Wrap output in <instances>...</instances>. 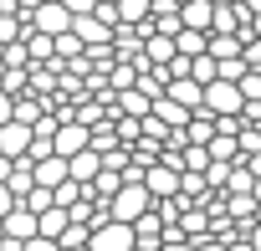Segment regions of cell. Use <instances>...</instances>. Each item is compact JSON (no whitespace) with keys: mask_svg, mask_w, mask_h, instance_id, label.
<instances>
[{"mask_svg":"<svg viewBox=\"0 0 261 251\" xmlns=\"http://www.w3.org/2000/svg\"><path fill=\"white\" fill-rule=\"evenodd\" d=\"M31 16H36V31H41V36H62V31H72V11L62 6V0H36Z\"/></svg>","mask_w":261,"mask_h":251,"instance_id":"3957f363","label":"cell"},{"mask_svg":"<svg viewBox=\"0 0 261 251\" xmlns=\"http://www.w3.org/2000/svg\"><path fill=\"white\" fill-rule=\"evenodd\" d=\"M251 200H256V205H261V180H256V185H251Z\"/></svg>","mask_w":261,"mask_h":251,"instance_id":"d6a6232c","label":"cell"},{"mask_svg":"<svg viewBox=\"0 0 261 251\" xmlns=\"http://www.w3.org/2000/svg\"><path fill=\"white\" fill-rule=\"evenodd\" d=\"M0 52H6V41H0Z\"/></svg>","mask_w":261,"mask_h":251,"instance_id":"d590c367","label":"cell"},{"mask_svg":"<svg viewBox=\"0 0 261 251\" xmlns=\"http://www.w3.org/2000/svg\"><path fill=\"white\" fill-rule=\"evenodd\" d=\"M67 225H72V215H67L62 205H46V210H36V236H51V241H57Z\"/></svg>","mask_w":261,"mask_h":251,"instance_id":"8fae6325","label":"cell"},{"mask_svg":"<svg viewBox=\"0 0 261 251\" xmlns=\"http://www.w3.org/2000/svg\"><path fill=\"white\" fill-rule=\"evenodd\" d=\"M236 6H241L246 16H261V0H236Z\"/></svg>","mask_w":261,"mask_h":251,"instance_id":"4dcf8cb0","label":"cell"},{"mask_svg":"<svg viewBox=\"0 0 261 251\" xmlns=\"http://www.w3.org/2000/svg\"><path fill=\"white\" fill-rule=\"evenodd\" d=\"M144 190L149 195H179V164L174 159H159V164H144Z\"/></svg>","mask_w":261,"mask_h":251,"instance_id":"277c9868","label":"cell"},{"mask_svg":"<svg viewBox=\"0 0 261 251\" xmlns=\"http://www.w3.org/2000/svg\"><path fill=\"white\" fill-rule=\"evenodd\" d=\"M123 108H128V113H149V97H144V92H123Z\"/></svg>","mask_w":261,"mask_h":251,"instance_id":"cb8c5ba5","label":"cell"},{"mask_svg":"<svg viewBox=\"0 0 261 251\" xmlns=\"http://www.w3.org/2000/svg\"><path fill=\"white\" fill-rule=\"evenodd\" d=\"M144 210H154V195L144 185H118L113 200H108V220H128V225H134Z\"/></svg>","mask_w":261,"mask_h":251,"instance_id":"7a4b0ae2","label":"cell"},{"mask_svg":"<svg viewBox=\"0 0 261 251\" xmlns=\"http://www.w3.org/2000/svg\"><path fill=\"white\" fill-rule=\"evenodd\" d=\"M62 6H67V11H72V16H87V11H92V6H97V0H62Z\"/></svg>","mask_w":261,"mask_h":251,"instance_id":"484cf974","label":"cell"},{"mask_svg":"<svg viewBox=\"0 0 261 251\" xmlns=\"http://www.w3.org/2000/svg\"><path fill=\"white\" fill-rule=\"evenodd\" d=\"M0 231H6V241H16V246H21L26 236H36V210H26V205L16 200L6 215H0Z\"/></svg>","mask_w":261,"mask_h":251,"instance_id":"8992f818","label":"cell"},{"mask_svg":"<svg viewBox=\"0 0 261 251\" xmlns=\"http://www.w3.org/2000/svg\"><path fill=\"white\" fill-rule=\"evenodd\" d=\"M174 57V36H154L149 41V62H169Z\"/></svg>","mask_w":261,"mask_h":251,"instance_id":"ffe728a7","label":"cell"},{"mask_svg":"<svg viewBox=\"0 0 261 251\" xmlns=\"http://www.w3.org/2000/svg\"><path fill=\"white\" fill-rule=\"evenodd\" d=\"M210 6H230V0H210Z\"/></svg>","mask_w":261,"mask_h":251,"instance_id":"836d02e7","label":"cell"},{"mask_svg":"<svg viewBox=\"0 0 261 251\" xmlns=\"http://www.w3.org/2000/svg\"><path fill=\"white\" fill-rule=\"evenodd\" d=\"M195 251H230L225 241H195Z\"/></svg>","mask_w":261,"mask_h":251,"instance_id":"f1b7e54d","label":"cell"},{"mask_svg":"<svg viewBox=\"0 0 261 251\" xmlns=\"http://www.w3.org/2000/svg\"><path fill=\"white\" fill-rule=\"evenodd\" d=\"M210 16H215L210 0H179V26H190V31H205V36H210Z\"/></svg>","mask_w":261,"mask_h":251,"instance_id":"ba28073f","label":"cell"},{"mask_svg":"<svg viewBox=\"0 0 261 251\" xmlns=\"http://www.w3.org/2000/svg\"><path fill=\"white\" fill-rule=\"evenodd\" d=\"M154 118L169 123V129H185V123H190V108H179V103L164 92V97H154Z\"/></svg>","mask_w":261,"mask_h":251,"instance_id":"7c38bea8","label":"cell"},{"mask_svg":"<svg viewBox=\"0 0 261 251\" xmlns=\"http://www.w3.org/2000/svg\"><path fill=\"white\" fill-rule=\"evenodd\" d=\"M72 36H77V41H108V26L87 11V16H72Z\"/></svg>","mask_w":261,"mask_h":251,"instance_id":"5bb4252c","label":"cell"},{"mask_svg":"<svg viewBox=\"0 0 261 251\" xmlns=\"http://www.w3.org/2000/svg\"><path fill=\"white\" fill-rule=\"evenodd\" d=\"M11 205H16V195H11V190H6V185H0V215H6V210H11Z\"/></svg>","mask_w":261,"mask_h":251,"instance_id":"f546056e","label":"cell"},{"mask_svg":"<svg viewBox=\"0 0 261 251\" xmlns=\"http://www.w3.org/2000/svg\"><path fill=\"white\" fill-rule=\"evenodd\" d=\"M26 149H31V129L21 118H6L0 123V159H21Z\"/></svg>","mask_w":261,"mask_h":251,"instance_id":"52a82bcc","label":"cell"},{"mask_svg":"<svg viewBox=\"0 0 261 251\" xmlns=\"http://www.w3.org/2000/svg\"><path fill=\"white\" fill-rule=\"evenodd\" d=\"M185 164H190V169H210V154H205V144H190V149H185Z\"/></svg>","mask_w":261,"mask_h":251,"instance_id":"7402d4cb","label":"cell"},{"mask_svg":"<svg viewBox=\"0 0 261 251\" xmlns=\"http://www.w3.org/2000/svg\"><path fill=\"white\" fill-rule=\"evenodd\" d=\"M241 57H246V67H256V72H261V31H256V36H246Z\"/></svg>","mask_w":261,"mask_h":251,"instance_id":"44dd1931","label":"cell"},{"mask_svg":"<svg viewBox=\"0 0 261 251\" xmlns=\"http://www.w3.org/2000/svg\"><path fill=\"white\" fill-rule=\"evenodd\" d=\"M241 164H246V169H251V174H256V180H261V154H246V159H241Z\"/></svg>","mask_w":261,"mask_h":251,"instance_id":"83f0119b","label":"cell"},{"mask_svg":"<svg viewBox=\"0 0 261 251\" xmlns=\"http://www.w3.org/2000/svg\"><path fill=\"white\" fill-rule=\"evenodd\" d=\"M134 251H149V246H134Z\"/></svg>","mask_w":261,"mask_h":251,"instance_id":"e575fe53","label":"cell"},{"mask_svg":"<svg viewBox=\"0 0 261 251\" xmlns=\"http://www.w3.org/2000/svg\"><path fill=\"white\" fill-rule=\"evenodd\" d=\"M205 225H210V220H205V210H190V215H185V231H190V236H200Z\"/></svg>","mask_w":261,"mask_h":251,"instance_id":"d4e9b609","label":"cell"},{"mask_svg":"<svg viewBox=\"0 0 261 251\" xmlns=\"http://www.w3.org/2000/svg\"><path fill=\"white\" fill-rule=\"evenodd\" d=\"M113 6H118V21H128V26H134V21H144V16H149V6H154V0H113Z\"/></svg>","mask_w":261,"mask_h":251,"instance_id":"e0dca14e","label":"cell"},{"mask_svg":"<svg viewBox=\"0 0 261 251\" xmlns=\"http://www.w3.org/2000/svg\"><path fill=\"white\" fill-rule=\"evenodd\" d=\"M174 52H179V57H200V52H205V31L179 26V31H174Z\"/></svg>","mask_w":261,"mask_h":251,"instance_id":"9a60e30c","label":"cell"},{"mask_svg":"<svg viewBox=\"0 0 261 251\" xmlns=\"http://www.w3.org/2000/svg\"><path fill=\"white\" fill-rule=\"evenodd\" d=\"M92 174H97V149H82V154H72V159H67V180L87 185Z\"/></svg>","mask_w":261,"mask_h":251,"instance_id":"4fadbf2b","label":"cell"},{"mask_svg":"<svg viewBox=\"0 0 261 251\" xmlns=\"http://www.w3.org/2000/svg\"><path fill=\"white\" fill-rule=\"evenodd\" d=\"M190 77H195V82H210V77H215V57H210V52L190 57Z\"/></svg>","mask_w":261,"mask_h":251,"instance_id":"d6986e66","label":"cell"},{"mask_svg":"<svg viewBox=\"0 0 261 251\" xmlns=\"http://www.w3.org/2000/svg\"><path fill=\"white\" fill-rule=\"evenodd\" d=\"M200 108H205L210 118H241L246 97H241V87H236V82H225V77H210V82H205V97H200Z\"/></svg>","mask_w":261,"mask_h":251,"instance_id":"6da1fadb","label":"cell"},{"mask_svg":"<svg viewBox=\"0 0 261 251\" xmlns=\"http://www.w3.org/2000/svg\"><path fill=\"white\" fill-rule=\"evenodd\" d=\"M251 185H256V174H251L246 164H230V169H225V190H230V195H251Z\"/></svg>","mask_w":261,"mask_h":251,"instance_id":"2e32d148","label":"cell"},{"mask_svg":"<svg viewBox=\"0 0 261 251\" xmlns=\"http://www.w3.org/2000/svg\"><path fill=\"white\" fill-rule=\"evenodd\" d=\"M0 241H6V231H0Z\"/></svg>","mask_w":261,"mask_h":251,"instance_id":"74e56055","label":"cell"},{"mask_svg":"<svg viewBox=\"0 0 261 251\" xmlns=\"http://www.w3.org/2000/svg\"><path fill=\"white\" fill-rule=\"evenodd\" d=\"M31 174H36L41 190H57V185L67 180V159H62V154H41V164H31Z\"/></svg>","mask_w":261,"mask_h":251,"instance_id":"30bf717a","label":"cell"},{"mask_svg":"<svg viewBox=\"0 0 261 251\" xmlns=\"http://www.w3.org/2000/svg\"><path fill=\"white\" fill-rule=\"evenodd\" d=\"M87 144H92V134L82 129V123H57V129H51V154H62V159L82 154Z\"/></svg>","mask_w":261,"mask_h":251,"instance_id":"5b68a950","label":"cell"},{"mask_svg":"<svg viewBox=\"0 0 261 251\" xmlns=\"http://www.w3.org/2000/svg\"><path fill=\"white\" fill-rule=\"evenodd\" d=\"M164 92H169L179 108H190V113H195V108H200V97H205V82H195V77H169V87H164Z\"/></svg>","mask_w":261,"mask_h":251,"instance_id":"9c48e42d","label":"cell"},{"mask_svg":"<svg viewBox=\"0 0 261 251\" xmlns=\"http://www.w3.org/2000/svg\"><path fill=\"white\" fill-rule=\"evenodd\" d=\"M16 251H62V246H57L51 236H26V241H21Z\"/></svg>","mask_w":261,"mask_h":251,"instance_id":"603a6c76","label":"cell"},{"mask_svg":"<svg viewBox=\"0 0 261 251\" xmlns=\"http://www.w3.org/2000/svg\"><path fill=\"white\" fill-rule=\"evenodd\" d=\"M102 6H113V0H102Z\"/></svg>","mask_w":261,"mask_h":251,"instance_id":"8d00e7d4","label":"cell"},{"mask_svg":"<svg viewBox=\"0 0 261 251\" xmlns=\"http://www.w3.org/2000/svg\"><path fill=\"white\" fill-rule=\"evenodd\" d=\"M11 113H16V103H11V92H6V87H0V123H6Z\"/></svg>","mask_w":261,"mask_h":251,"instance_id":"4316f807","label":"cell"},{"mask_svg":"<svg viewBox=\"0 0 261 251\" xmlns=\"http://www.w3.org/2000/svg\"><path fill=\"white\" fill-rule=\"evenodd\" d=\"M236 87H241L246 103H261V72H256V67H246V72L236 77Z\"/></svg>","mask_w":261,"mask_h":251,"instance_id":"ac0fdd59","label":"cell"},{"mask_svg":"<svg viewBox=\"0 0 261 251\" xmlns=\"http://www.w3.org/2000/svg\"><path fill=\"white\" fill-rule=\"evenodd\" d=\"M225 246H230V251H256L251 241H225Z\"/></svg>","mask_w":261,"mask_h":251,"instance_id":"1f68e13d","label":"cell"}]
</instances>
